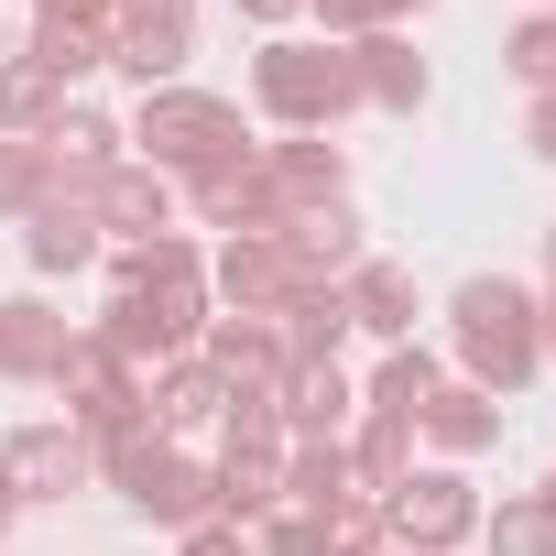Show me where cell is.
Returning <instances> with one entry per match:
<instances>
[{
  "label": "cell",
  "mask_w": 556,
  "mask_h": 556,
  "mask_svg": "<svg viewBox=\"0 0 556 556\" xmlns=\"http://www.w3.org/2000/svg\"><path fill=\"white\" fill-rule=\"evenodd\" d=\"M447 339H458V371L502 404L545 371V306L523 285H502V273H469V285L447 295Z\"/></svg>",
  "instance_id": "obj_1"
},
{
  "label": "cell",
  "mask_w": 556,
  "mask_h": 556,
  "mask_svg": "<svg viewBox=\"0 0 556 556\" xmlns=\"http://www.w3.org/2000/svg\"><path fill=\"white\" fill-rule=\"evenodd\" d=\"M251 99L262 121H285V131H328L361 110V77H350V45H295V34H273L251 55Z\"/></svg>",
  "instance_id": "obj_2"
},
{
  "label": "cell",
  "mask_w": 556,
  "mask_h": 556,
  "mask_svg": "<svg viewBox=\"0 0 556 556\" xmlns=\"http://www.w3.org/2000/svg\"><path fill=\"white\" fill-rule=\"evenodd\" d=\"M131 164H153V175H207V164H229V153H251V131H240V110L229 99H207V88H153L142 99V121H131Z\"/></svg>",
  "instance_id": "obj_3"
},
{
  "label": "cell",
  "mask_w": 556,
  "mask_h": 556,
  "mask_svg": "<svg viewBox=\"0 0 556 556\" xmlns=\"http://www.w3.org/2000/svg\"><path fill=\"white\" fill-rule=\"evenodd\" d=\"M186 55H197V0H110V66H121L142 99L175 88Z\"/></svg>",
  "instance_id": "obj_4"
},
{
  "label": "cell",
  "mask_w": 556,
  "mask_h": 556,
  "mask_svg": "<svg viewBox=\"0 0 556 556\" xmlns=\"http://www.w3.org/2000/svg\"><path fill=\"white\" fill-rule=\"evenodd\" d=\"M382 523H393L404 556H458V545L480 534V491H469L458 469H415V480L382 502Z\"/></svg>",
  "instance_id": "obj_5"
},
{
  "label": "cell",
  "mask_w": 556,
  "mask_h": 556,
  "mask_svg": "<svg viewBox=\"0 0 556 556\" xmlns=\"http://www.w3.org/2000/svg\"><path fill=\"white\" fill-rule=\"evenodd\" d=\"M207 295H218L229 317H285L295 295H317V273H306L285 240H229V251L207 262Z\"/></svg>",
  "instance_id": "obj_6"
},
{
  "label": "cell",
  "mask_w": 556,
  "mask_h": 556,
  "mask_svg": "<svg viewBox=\"0 0 556 556\" xmlns=\"http://www.w3.org/2000/svg\"><path fill=\"white\" fill-rule=\"evenodd\" d=\"M0 480H12L23 502H66V491L99 480V458H88V437H77L66 415H45V426H23L12 447H0Z\"/></svg>",
  "instance_id": "obj_7"
},
{
  "label": "cell",
  "mask_w": 556,
  "mask_h": 556,
  "mask_svg": "<svg viewBox=\"0 0 556 556\" xmlns=\"http://www.w3.org/2000/svg\"><path fill=\"white\" fill-rule=\"evenodd\" d=\"M55 393H66V426H110V415H131V404H142V371H131L99 328H77V339H66V361H55Z\"/></svg>",
  "instance_id": "obj_8"
},
{
  "label": "cell",
  "mask_w": 556,
  "mask_h": 556,
  "mask_svg": "<svg viewBox=\"0 0 556 556\" xmlns=\"http://www.w3.org/2000/svg\"><path fill=\"white\" fill-rule=\"evenodd\" d=\"M251 164H262L273 207H285V229H295L306 207H339V186H350V153H339L328 131H295V142H262Z\"/></svg>",
  "instance_id": "obj_9"
},
{
  "label": "cell",
  "mask_w": 556,
  "mask_h": 556,
  "mask_svg": "<svg viewBox=\"0 0 556 556\" xmlns=\"http://www.w3.org/2000/svg\"><path fill=\"white\" fill-rule=\"evenodd\" d=\"M142 523H175V534H197V523H218V469L207 458H186V447H164L131 491H121Z\"/></svg>",
  "instance_id": "obj_10"
},
{
  "label": "cell",
  "mask_w": 556,
  "mask_h": 556,
  "mask_svg": "<svg viewBox=\"0 0 556 556\" xmlns=\"http://www.w3.org/2000/svg\"><path fill=\"white\" fill-rule=\"evenodd\" d=\"M350 502H371V491H361V469H350V437H295V447H285V513L339 523Z\"/></svg>",
  "instance_id": "obj_11"
},
{
  "label": "cell",
  "mask_w": 556,
  "mask_h": 556,
  "mask_svg": "<svg viewBox=\"0 0 556 556\" xmlns=\"http://www.w3.org/2000/svg\"><path fill=\"white\" fill-rule=\"evenodd\" d=\"M99 229H121V251H142V240H164L175 229V175H153V164H110L99 175Z\"/></svg>",
  "instance_id": "obj_12"
},
{
  "label": "cell",
  "mask_w": 556,
  "mask_h": 556,
  "mask_svg": "<svg viewBox=\"0 0 556 556\" xmlns=\"http://www.w3.org/2000/svg\"><path fill=\"white\" fill-rule=\"evenodd\" d=\"M66 339H77V328H66L45 295H0V382H55Z\"/></svg>",
  "instance_id": "obj_13"
},
{
  "label": "cell",
  "mask_w": 556,
  "mask_h": 556,
  "mask_svg": "<svg viewBox=\"0 0 556 556\" xmlns=\"http://www.w3.org/2000/svg\"><path fill=\"white\" fill-rule=\"evenodd\" d=\"M339 306H350V328H371L382 350H404L415 339V273L404 262H361V273H339Z\"/></svg>",
  "instance_id": "obj_14"
},
{
  "label": "cell",
  "mask_w": 556,
  "mask_h": 556,
  "mask_svg": "<svg viewBox=\"0 0 556 556\" xmlns=\"http://www.w3.org/2000/svg\"><path fill=\"white\" fill-rule=\"evenodd\" d=\"M273 415H285V437H339V426L361 415V393H350L339 361H295L285 393H273Z\"/></svg>",
  "instance_id": "obj_15"
},
{
  "label": "cell",
  "mask_w": 556,
  "mask_h": 556,
  "mask_svg": "<svg viewBox=\"0 0 556 556\" xmlns=\"http://www.w3.org/2000/svg\"><path fill=\"white\" fill-rule=\"evenodd\" d=\"M99 240H110V229H99V207H66V197H45V207L23 218V262H34V273H88V262H99Z\"/></svg>",
  "instance_id": "obj_16"
},
{
  "label": "cell",
  "mask_w": 556,
  "mask_h": 556,
  "mask_svg": "<svg viewBox=\"0 0 556 556\" xmlns=\"http://www.w3.org/2000/svg\"><path fill=\"white\" fill-rule=\"evenodd\" d=\"M350 77H361L371 110H426V55H415L404 34H361V45H350Z\"/></svg>",
  "instance_id": "obj_17"
},
{
  "label": "cell",
  "mask_w": 556,
  "mask_h": 556,
  "mask_svg": "<svg viewBox=\"0 0 556 556\" xmlns=\"http://www.w3.org/2000/svg\"><path fill=\"white\" fill-rule=\"evenodd\" d=\"M415 437H437L447 458H480V447L502 437V404H491L480 382H437V393H426V415H415Z\"/></svg>",
  "instance_id": "obj_18"
},
{
  "label": "cell",
  "mask_w": 556,
  "mask_h": 556,
  "mask_svg": "<svg viewBox=\"0 0 556 556\" xmlns=\"http://www.w3.org/2000/svg\"><path fill=\"white\" fill-rule=\"evenodd\" d=\"M142 404H153V426L175 437V426H207V415H229V382H218V371L186 350V361H164V371L142 382Z\"/></svg>",
  "instance_id": "obj_19"
},
{
  "label": "cell",
  "mask_w": 556,
  "mask_h": 556,
  "mask_svg": "<svg viewBox=\"0 0 556 556\" xmlns=\"http://www.w3.org/2000/svg\"><path fill=\"white\" fill-rule=\"evenodd\" d=\"M23 55H34L55 88H77V77L110 66V34H99V23H66V12H34V45H23Z\"/></svg>",
  "instance_id": "obj_20"
},
{
  "label": "cell",
  "mask_w": 556,
  "mask_h": 556,
  "mask_svg": "<svg viewBox=\"0 0 556 556\" xmlns=\"http://www.w3.org/2000/svg\"><path fill=\"white\" fill-rule=\"evenodd\" d=\"M437 382H447V371H437V350H426V339H404V350H382V371H371V404H361V415H393V426H415Z\"/></svg>",
  "instance_id": "obj_21"
},
{
  "label": "cell",
  "mask_w": 556,
  "mask_h": 556,
  "mask_svg": "<svg viewBox=\"0 0 556 556\" xmlns=\"http://www.w3.org/2000/svg\"><path fill=\"white\" fill-rule=\"evenodd\" d=\"M55 110H66V88H55L34 55H0V131H12V142H45Z\"/></svg>",
  "instance_id": "obj_22"
},
{
  "label": "cell",
  "mask_w": 556,
  "mask_h": 556,
  "mask_svg": "<svg viewBox=\"0 0 556 556\" xmlns=\"http://www.w3.org/2000/svg\"><path fill=\"white\" fill-rule=\"evenodd\" d=\"M350 469H361V491H371V502H393V491L415 480V426H393V415H361V437H350Z\"/></svg>",
  "instance_id": "obj_23"
},
{
  "label": "cell",
  "mask_w": 556,
  "mask_h": 556,
  "mask_svg": "<svg viewBox=\"0 0 556 556\" xmlns=\"http://www.w3.org/2000/svg\"><path fill=\"white\" fill-rule=\"evenodd\" d=\"M491 556H556V491H502V513H480Z\"/></svg>",
  "instance_id": "obj_24"
},
{
  "label": "cell",
  "mask_w": 556,
  "mask_h": 556,
  "mask_svg": "<svg viewBox=\"0 0 556 556\" xmlns=\"http://www.w3.org/2000/svg\"><path fill=\"white\" fill-rule=\"evenodd\" d=\"M121 142H131V131H121L110 110H77V99H66V110H55V131H45V153H55V164H77V175H110V164H121Z\"/></svg>",
  "instance_id": "obj_25"
},
{
  "label": "cell",
  "mask_w": 556,
  "mask_h": 556,
  "mask_svg": "<svg viewBox=\"0 0 556 556\" xmlns=\"http://www.w3.org/2000/svg\"><path fill=\"white\" fill-rule=\"evenodd\" d=\"M285 361H339V339H350V306H339V285H317V295H295L285 317Z\"/></svg>",
  "instance_id": "obj_26"
},
{
  "label": "cell",
  "mask_w": 556,
  "mask_h": 556,
  "mask_svg": "<svg viewBox=\"0 0 556 556\" xmlns=\"http://www.w3.org/2000/svg\"><path fill=\"white\" fill-rule=\"evenodd\" d=\"M55 197V153L45 142H12V131H0V218H34Z\"/></svg>",
  "instance_id": "obj_27"
},
{
  "label": "cell",
  "mask_w": 556,
  "mask_h": 556,
  "mask_svg": "<svg viewBox=\"0 0 556 556\" xmlns=\"http://www.w3.org/2000/svg\"><path fill=\"white\" fill-rule=\"evenodd\" d=\"M502 66H513V77H523V88L545 99V88H556V12H534V23H513V45H502Z\"/></svg>",
  "instance_id": "obj_28"
},
{
  "label": "cell",
  "mask_w": 556,
  "mask_h": 556,
  "mask_svg": "<svg viewBox=\"0 0 556 556\" xmlns=\"http://www.w3.org/2000/svg\"><path fill=\"white\" fill-rule=\"evenodd\" d=\"M251 534H262L251 556H328V523H317V513H262Z\"/></svg>",
  "instance_id": "obj_29"
},
{
  "label": "cell",
  "mask_w": 556,
  "mask_h": 556,
  "mask_svg": "<svg viewBox=\"0 0 556 556\" xmlns=\"http://www.w3.org/2000/svg\"><path fill=\"white\" fill-rule=\"evenodd\" d=\"M306 12H328V45H361V34H393L404 0H306Z\"/></svg>",
  "instance_id": "obj_30"
},
{
  "label": "cell",
  "mask_w": 556,
  "mask_h": 556,
  "mask_svg": "<svg viewBox=\"0 0 556 556\" xmlns=\"http://www.w3.org/2000/svg\"><path fill=\"white\" fill-rule=\"evenodd\" d=\"M229 12H240V23H262V34H285V23L306 12V0H229Z\"/></svg>",
  "instance_id": "obj_31"
},
{
  "label": "cell",
  "mask_w": 556,
  "mask_h": 556,
  "mask_svg": "<svg viewBox=\"0 0 556 556\" xmlns=\"http://www.w3.org/2000/svg\"><path fill=\"white\" fill-rule=\"evenodd\" d=\"M175 556H240V523H197V534H186Z\"/></svg>",
  "instance_id": "obj_32"
},
{
  "label": "cell",
  "mask_w": 556,
  "mask_h": 556,
  "mask_svg": "<svg viewBox=\"0 0 556 556\" xmlns=\"http://www.w3.org/2000/svg\"><path fill=\"white\" fill-rule=\"evenodd\" d=\"M523 142H534V153H545V164H556V88H545V99H534V121H523Z\"/></svg>",
  "instance_id": "obj_33"
},
{
  "label": "cell",
  "mask_w": 556,
  "mask_h": 556,
  "mask_svg": "<svg viewBox=\"0 0 556 556\" xmlns=\"http://www.w3.org/2000/svg\"><path fill=\"white\" fill-rule=\"evenodd\" d=\"M34 12H66V23H99L110 34V0H34Z\"/></svg>",
  "instance_id": "obj_34"
},
{
  "label": "cell",
  "mask_w": 556,
  "mask_h": 556,
  "mask_svg": "<svg viewBox=\"0 0 556 556\" xmlns=\"http://www.w3.org/2000/svg\"><path fill=\"white\" fill-rule=\"evenodd\" d=\"M12 513H23V491H12V480H0V534H12Z\"/></svg>",
  "instance_id": "obj_35"
},
{
  "label": "cell",
  "mask_w": 556,
  "mask_h": 556,
  "mask_svg": "<svg viewBox=\"0 0 556 556\" xmlns=\"http://www.w3.org/2000/svg\"><path fill=\"white\" fill-rule=\"evenodd\" d=\"M545 361H556V295H545Z\"/></svg>",
  "instance_id": "obj_36"
},
{
  "label": "cell",
  "mask_w": 556,
  "mask_h": 556,
  "mask_svg": "<svg viewBox=\"0 0 556 556\" xmlns=\"http://www.w3.org/2000/svg\"><path fill=\"white\" fill-rule=\"evenodd\" d=\"M534 12H556V0H534Z\"/></svg>",
  "instance_id": "obj_37"
},
{
  "label": "cell",
  "mask_w": 556,
  "mask_h": 556,
  "mask_svg": "<svg viewBox=\"0 0 556 556\" xmlns=\"http://www.w3.org/2000/svg\"><path fill=\"white\" fill-rule=\"evenodd\" d=\"M0 55H12V45H0Z\"/></svg>",
  "instance_id": "obj_38"
}]
</instances>
